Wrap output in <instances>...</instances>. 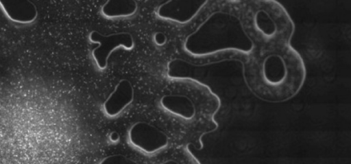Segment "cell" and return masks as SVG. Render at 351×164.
I'll list each match as a JSON object with an SVG mask.
<instances>
[{
    "instance_id": "cell-4",
    "label": "cell",
    "mask_w": 351,
    "mask_h": 164,
    "mask_svg": "<svg viewBox=\"0 0 351 164\" xmlns=\"http://www.w3.org/2000/svg\"><path fill=\"white\" fill-rule=\"evenodd\" d=\"M127 142L146 156L158 154L169 145V137L156 126L143 121L134 123L127 132Z\"/></svg>"
},
{
    "instance_id": "cell-7",
    "label": "cell",
    "mask_w": 351,
    "mask_h": 164,
    "mask_svg": "<svg viewBox=\"0 0 351 164\" xmlns=\"http://www.w3.org/2000/svg\"><path fill=\"white\" fill-rule=\"evenodd\" d=\"M134 90L130 80L121 79L114 86V91L108 95L101 105L105 117L114 119L120 116L132 103Z\"/></svg>"
},
{
    "instance_id": "cell-2",
    "label": "cell",
    "mask_w": 351,
    "mask_h": 164,
    "mask_svg": "<svg viewBox=\"0 0 351 164\" xmlns=\"http://www.w3.org/2000/svg\"><path fill=\"white\" fill-rule=\"evenodd\" d=\"M241 63L250 91L268 102L291 99L306 79L304 60L291 44L255 49Z\"/></svg>"
},
{
    "instance_id": "cell-12",
    "label": "cell",
    "mask_w": 351,
    "mask_h": 164,
    "mask_svg": "<svg viewBox=\"0 0 351 164\" xmlns=\"http://www.w3.org/2000/svg\"><path fill=\"white\" fill-rule=\"evenodd\" d=\"M153 41L156 45L162 47L167 43V38L162 32H156L153 36Z\"/></svg>"
},
{
    "instance_id": "cell-10",
    "label": "cell",
    "mask_w": 351,
    "mask_h": 164,
    "mask_svg": "<svg viewBox=\"0 0 351 164\" xmlns=\"http://www.w3.org/2000/svg\"><path fill=\"white\" fill-rule=\"evenodd\" d=\"M138 9L135 0H108L101 5L99 12L106 19L118 20L136 16Z\"/></svg>"
},
{
    "instance_id": "cell-14",
    "label": "cell",
    "mask_w": 351,
    "mask_h": 164,
    "mask_svg": "<svg viewBox=\"0 0 351 164\" xmlns=\"http://www.w3.org/2000/svg\"><path fill=\"white\" fill-rule=\"evenodd\" d=\"M165 163H177L176 161H167Z\"/></svg>"
},
{
    "instance_id": "cell-15",
    "label": "cell",
    "mask_w": 351,
    "mask_h": 164,
    "mask_svg": "<svg viewBox=\"0 0 351 164\" xmlns=\"http://www.w3.org/2000/svg\"><path fill=\"white\" fill-rule=\"evenodd\" d=\"M191 145H192V143H191ZM193 146V145H192ZM194 148V147H193ZM200 148V146L199 145V149ZM199 149H196V150H199Z\"/></svg>"
},
{
    "instance_id": "cell-3",
    "label": "cell",
    "mask_w": 351,
    "mask_h": 164,
    "mask_svg": "<svg viewBox=\"0 0 351 164\" xmlns=\"http://www.w3.org/2000/svg\"><path fill=\"white\" fill-rule=\"evenodd\" d=\"M245 27L256 49L291 44L295 25L286 8L273 0L241 1Z\"/></svg>"
},
{
    "instance_id": "cell-6",
    "label": "cell",
    "mask_w": 351,
    "mask_h": 164,
    "mask_svg": "<svg viewBox=\"0 0 351 164\" xmlns=\"http://www.w3.org/2000/svg\"><path fill=\"white\" fill-rule=\"evenodd\" d=\"M208 1L169 0L160 3L156 10L157 18L181 26L193 23Z\"/></svg>"
},
{
    "instance_id": "cell-8",
    "label": "cell",
    "mask_w": 351,
    "mask_h": 164,
    "mask_svg": "<svg viewBox=\"0 0 351 164\" xmlns=\"http://www.w3.org/2000/svg\"><path fill=\"white\" fill-rule=\"evenodd\" d=\"M159 105L165 112L182 121L192 122L198 116L196 103L185 95H165L160 99Z\"/></svg>"
},
{
    "instance_id": "cell-1",
    "label": "cell",
    "mask_w": 351,
    "mask_h": 164,
    "mask_svg": "<svg viewBox=\"0 0 351 164\" xmlns=\"http://www.w3.org/2000/svg\"><path fill=\"white\" fill-rule=\"evenodd\" d=\"M206 15L186 36L183 50L189 56L213 65L244 60L256 47L243 23L241 1H208Z\"/></svg>"
},
{
    "instance_id": "cell-9",
    "label": "cell",
    "mask_w": 351,
    "mask_h": 164,
    "mask_svg": "<svg viewBox=\"0 0 351 164\" xmlns=\"http://www.w3.org/2000/svg\"><path fill=\"white\" fill-rule=\"evenodd\" d=\"M0 8L10 21L18 23H31L38 16L36 5L29 0L0 1Z\"/></svg>"
},
{
    "instance_id": "cell-13",
    "label": "cell",
    "mask_w": 351,
    "mask_h": 164,
    "mask_svg": "<svg viewBox=\"0 0 351 164\" xmlns=\"http://www.w3.org/2000/svg\"><path fill=\"white\" fill-rule=\"evenodd\" d=\"M109 139L112 143H117L119 141V135L116 132H112L109 135Z\"/></svg>"
},
{
    "instance_id": "cell-5",
    "label": "cell",
    "mask_w": 351,
    "mask_h": 164,
    "mask_svg": "<svg viewBox=\"0 0 351 164\" xmlns=\"http://www.w3.org/2000/svg\"><path fill=\"white\" fill-rule=\"evenodd\" d=\"M88 39L89 42L97 44V47L91 51L90 56L99 71H104L107 68L108 59L115 50L123 49L130 51L135 45L133 36L127 32L105 35L93 30L88 34Z\"/></svg>"
},
{
    "instance_id": "cell-11",
    "label": "cell",
    "mask_w": 351,
    "mask_h": 164,
    "mask_svg": "<svg viewBox=\"0 0 351 164\" xmlns=\"http://www.w3.org/2000/svg\"><path fill=\"white\" fill-rule=\"evenodd\" d=\"M102 164H134L135 161L128 158L125 155L117 154L104 158L101 162Z\"/></svg>"
}]
</instances>
